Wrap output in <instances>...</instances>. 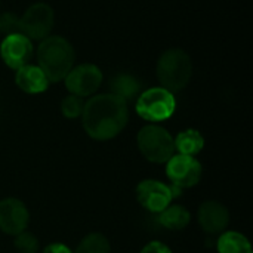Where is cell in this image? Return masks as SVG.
I'll return each instance as SVG.
<instances>
[{"mask_svg": "<svg viewBox=\"0 0 253 253\" xmlns=\"http://www.w3.org/2000/svg\"><path fill=\"white\" fill-rule=\"evenodd\" d=\"M129 120V110L123 99L111 95H96L90 98L82 113V122L86 133L98 141H107L117 136Z\"/></svg>", "mask_w": 253, "mask_h": 253, "instance_id": "cell-1", "label": "cell"}, {"mask_svg": "<svg viewBox=\"0 0 253 253\" xmlns=\"http://www.w3.org/2000/svg\"><path fill=\"white\" fill-rule=\"evenodd\" d=\"M39 67L49 82L56 83L68 74L74 64L73 46L59 36H47L37 49Z\"/></svg>", "mask_w": 253, "mask_h": 253, "instance_id": "cell-2", "label": "cell"}, {"mask_svg": "<svg viewBox=\"0 0 253 253\" xmlns=\"http://www.w3.org/2000/svg\"><path fill=\"white\" fill-rule=\"evenodd\" d=\"M193 62L182 49L166 50L157 62V77L169 92L182 90L191 80Z\"/></svg>", "mask_w": 253, "mask_h": 253, "instance_id": "cell-3", "label": "cell"}, {"mask_svg": "<svg viewBox=\"0 0 253 253\" xmlns=\"http://www.w3.org/2000/svg\"><path fill=\"white\" fill-rule=\"evenodd\" d=\"M138 147L142 156L153 163H166L175 154V144L170 133L156 125L144 126L138 133Z\"/></svg>", "mask_w": 253, "mask_h": 253, "instance_id": "cell-4", "label": "cell"}, {"mask_svg": "<svg viewBox=\"0 0 253 253\" xmlns=\"http://www.w3.org/2000/svg\"><path fill=\"white\" fill-rule=\"evenodd\" d=\"M175 96L165 87H151L142 92L136 101V113L148 122L168 120L175 113Z\"/></svg>", "mask_w": 253, "mask_h": 253, "instance_id": "cell-5", "label": "cell"}, {"mask_svg": "<svg viewBox=\"0 0 253 253\" xmlns=\"http://www.w3.org/2000/svg\"><path fill=\"white\" fill-rule=\"evenodd\" d=\"M53 27V10L46 3L30 6L19 18V31L33 40H43Z\"/></svg>", "mask_w": 253, "mask_h": 253, "instance_id": "cell-6", "label": "cell"}, {"mask_svg": "<svg viewBox=\"0 0 253 253\" xmlns=\"http://www.w3.org/2000/svg\"><path fill=\"white\" fill-rule=\"evenodd\" d=\"M166 166V175L178 191L182 188H191L199 184L202 178V165L191 156L176 154L172 156Z\"/></svg>", "mask_w": 253, "mask_h": 253, "instance_id": "cell-7", "label": "cell"}, {"mask_svg": "<svg viewBox=\"0 0 253 253\" xmlns=\"http://www.w3.org/2000/svg\"><path fill=\"white\" fill-rule=\"evenodd\" d=\"M102 83V73L93 64H82L68 71L65 86L76 96H89L95 93Z\"/></svg>", "mask_w": 253, "mask_h": 253, "instance_id": "cell-8", "label": "cell"}, {"mask_svg": "<svg viewBox=\"0 0 253 253\" xmlns=\"http://www.w3.org/2000/svg\"><path fill=\"white\" fill-rule=\"evenodd\" d=\"M175 196V187H169L156 179L142 181L136 187V197L138 202L150 212L160 213L166 209Z\"/></svg>", "mask_w": 253, "mask_h": 253, "instance_id": "cell-9", "label": "cell"}, {"mask_svg": "<svg viewBox=\"0 0 253 253\" xmlns=\"http://www.w3.org/2000/svg\"><path fill=\"white\" fill-rule=\"evenodd\" d=\"M0 55L7 67L18 70L27 65L33 55L31 40L21 33L7 34L0 44Z\"/></svg>", "mask_w": 253, "mask_h": 253, "instance_id": "cell-10", "label": "cell"}, {"mask_svg": "<svg viewBox=\"0 0 253 253\" xmlns=\"http://www.w3.org/2000/svg\"><path fill=\"white\" fill-rule=\"evenodd\" d=\"M30 213L25 205L16 199L0 202V230L6 234L16 236L28 227Z\"/></svg>", "mask_w": 253, "mask_h": 253, "instance_id": "cell-11", "label": "cell"}, {"mask_svg": "<svg viewBox=\"0 0 253 253\" xmlns=\"http://www.w3.org/2000/svg\"><path fill=\"white\" fill-rule=\"evenodd\" d=\"M200 227L209 234L222 233L230 224V212L219 202H205L199 209Z\"/></svg>", "mask_w": 253, "mask_h": 253, "instance_id": "cell-12", "label": "cell"}, {"mask_svg": "<svg viewBox=\"0 0 253 253\" xmlns=\"http://www.w3.org/2000/svg\"><path fill=\"white\" fill-rule=\"evenodd\" d=\"M15 82L18 87L27 93H42L47 89L49 80L37 65H24L16 70Z\"/></svg>", "mask_w": 253, "mask_h": 253, "instance_id": "cell-13", "label": "cell"}, {"mask_svg": "<svg viewBox=\"0 0 253 253\" xmlns=\"http://www.w3.org/2000/svg\"><path fill=\"white\" fill-rule=\"evenodd\" d=\"M110 89L111 95L127 102L141 92V82L130 74H117L110 80Z\"/></svg>", "mask_w": 253, "mask_h": 253, "instance_id": "cell-14", "label": "cell"}, {"mask_svg": "<svg viewBox=\"0 0 253 253\" xmlns=\"http://www.w3.org/2000/svg\"><path fill=\"white\" fill-rule=\"evenodd\" d=\"M190 219H191L190 212L181 205L168 206L159 215V224L168 230H175V231L184 230L190 224Z\"/></svg>", "mask_w": 253, "mask_h": 253, "instance_id": "cell-15", "label": "cell"}, {"mask_svg": "<svg viewBox=\"0 0 253 253\" xmlns=\"http://www.w3.org/2000/svg\"><path fill=\"white\" fill-rule=\"evenodd\" d=\"M173 144H175V151H178L179 154L194 157L197 153L202 151L205 145V139L199 130L188 129L181 132L176 136V139H173Z\"/></svg>", "mask_w": 253, "mask_h": 253, "instance_id": "cell-16", "label": "cell"}, {"mask_svg": "<svg viewBox=\"0 0 253 253\" xmlns=\"http://www.w3.org/2000/svg\"><path fill=\"white\" fill-rule=\"evenodd\" d=\"M218 252L219 253H252L249 240L236 231H227L218 239Z\"/></svg>", "mask_w": 253, "mask_h": 253, "instance_id": "cell-17", "label": "cell"}, {"mask_svg": "<svg viewBox=\"0 0 253 253\" xmlns=\"http://www.w3.org/2000/svg\"><path fill=\"white\" fill-rule=\"evenodd\" d=\"M110 243L108 240L99 234V233H92L87 234L77 246L74 253H110Z\"/></svg>", "mask_w": 253, "mask_h": 253, "instance_id": "cell-18", "label": "cell"}, {"mask_svg": "<svg viewBox=\"0 0 253 253\" xmlns=\"http://www.w3.org/2000/svg\"><path fill=\"white\" fill-rule=\"evenodd\" d=\"M83 107H84V102L80 96L68 95L67 98H64V101L61 104V111L67 119H76V117L82 116Z\"/></svg>", "mask_w": 253, "mask_h": 253, "instance_id": "cell-19", "label": "cell"}, {"mask_svg": "<svg viewBox=\"0 0 253 253\" xmlns=\"http://www.w3.org/2000/svg\"><path fill=\"white\" fill-rule=\"evenodd\" d=\"M15 248L19 253H37L39 251V240L34 234L22 231L16 234Z\"/></svg>", "mask_w": 253, "mask_h": 253, "instance_id": "cell-20", "label": "cell"}, {"mask_svg": "<svg viewBox=\"0 0 253 253\" xmlns=\"http://www.w3.org/2000/svg\"><path fill=\"white\" fill-rule=\"evenodd\" d=\"M0 31L6 34H15L19 31V18L10 12H6L0 16Z\"/></svg>", "mask_w": 253, "mask_h": 253, "instance_id": "cell-21", "label": "cell"}, {"mask_svg": "<svg viewBox=\"0 0 253 253\" xmlns=\"http://www.w3.org/2000/svg\"><path fill=\"white\" fill-rule=\"evenodd\" d=\"M141 253H172V251L160 242H151L141 251Z\"/></svg>", "mask_w": 253, "mask_h": 253, "instance_id": "cell-22", "label": "cell"}, {"mask_svg": "<svg viewBox=\"0 0 253 253\" xmlns=\"http://www.w3.org/2000/svg\"><path fill=\"white\" fill-rule=\"evenodd\" d=\"M43 253H73L67 246H64L62 243H52L49 245Z\"/></svg>", "mask_w": 253, "mask_h": 253, "instance_id": "cell-23", "label": "cell"}]
</instances>
